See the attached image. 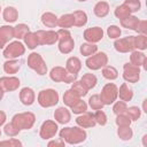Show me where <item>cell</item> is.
Listing matches in <instances>:
<instances>
[{"label":"cell","mask_w":147,"mask_h":147,"mask_svg":"<svg viewBox=\"0 0 147 147\" xmlns=\"http://www.w3.org/2000/svg\"><path fill=\"white\" fill-rule=\"evenodd\" d=\"M59 24L62 28H69V26H71L74 24V16L72 15H63L60 18Z\"/></svg>","instance_id":"26"},{"label":"cell","mask_w":147,"mask_h":147,"mask_svg":"<svg viewBox=\"0 0 147 147\" xmlns=\"http://www.w3.org/2000/svg\"><path fill=\"white\" fill-rule=\"evenodd\" d=\"M34 122V116L31 113H25V114H21V115H16L13 118V124L18 129H29L32 126Z\"/></svg>","instance_id":"2"},{"label":"cell","mask_w":147,"mask_h":147,"mask_svg":"<svg viewBox=\"0 0 147 147\" xmlns=\"http://www.w3.org/2000/svg\"><path fill=\"white\" fill-rule=\"evenodd\" d=\"M131 59H132V61H133L134 63H137V64H140V63H139V61H141V63H144V62H145V60H146L145 55H144L142 53H138V52H134V53L132 54Z\"/></svg>","instance_id":"44"},{"label":"cell","mask_w":147,"mask_h":147,"mask_svg":"<svg viewBox=\"0 0 147 147\" xmlns=\"http://www.w3.org/2000/svg\"><path fill=\"white\" fill-rule=\"evenodd\" d=\"M76 13H77V15L79 17H76L75 15H72L74 16V24H76V25L85 24L86 23V15H85V13H83V11H76Z\"/></svg>","instance_id":"34"},{"label":"cell","mask_w":147,"mask_h":147,"mask_svg":"<svg viewBox=\"0 0 147 147\" xmlns=\"http://www.w3.org/2000/svg\"><path fill=\"white\" fill-rule=\"evenodd\" d=\"M0 145H13V146H17V145H21V142L17 141V140L11 139L10 141H2V142H0Z\"/></svg>","instance_id":"48"},{"label":"cell","mask_w":147,"mask_h":147,"mask_svg":"<svg viewBox=\"0 0 147 147\" xmlns=\"http://www.w3.org/2000/svg\"><path fill=\"white\" fill-rule=\"evenodd\" d=\"M5 119H6V116H5V114L2 113V111H0V125L5 122Z\"/></svg>","instance_id":"49"},{"label":"cell","mask_w":147,"mask_h":147,"mask_svg":"<svg viewBox=\"0 0 147 147\" xmlns=\"http://www.w3.org/2000/svg\"><path fill=\"white\" fill-rule=\"evenodd\" d=\"M133 41H134V38L133 37H127L125 39H122V40H118L115 42V47L117 51H121V52H127V51H131L134 45H133Z\"/></svg>","instance_id":"11"},{"label":"cell","mask_w":147,"mask_h":147,"mask_svg":"<svg viewBox=\"0 0 147 147\" xmlns=\"http://www.w3.org/2000/svg\"><path fill=\"white\" fill-rule=\"evenodd\" d=\"M54 116L60 123H68L70 121V114L65 108H59L55 111Z\"/></svg>","instance_id":"17"},{"label":"cell","mask_w":147,"mask_h":147,"mask_svg":"<svg viewBox=\"0 0 147 147\" xmlns=\"http://www.w3.org/2000/svg\"><path fill=\"white\" fill-rule=\"evenodd\" d=\"M3 17L7 22H14L17 17V11L15 10V8L13 7H7L5 9V13H3Z\"/></svg>","instance_id":"22"},{"label":"cell","mask_w":147,"mask_h":147,"mask_svg":"<svg viewBox=\"0 0 147 147\" xmlns=\"http://www.w3.org/2000/svg\"><path fill=\"white\" fill-rule=\"evenodd\" d=\"M124 70H125V74H124V78L126 80H130V82H137L139 79V69L137 67H133L131 64H125L124 67Z\"/></svg>","instance_id":"12"},{"label":"cell","mask_w":147,"mask_h":147,"mask_svg":"<svg viewBox=\"0 0 147 147\" xmlns=\"http://www.w3.org/2000/svg\"><path fill=\"white\" fill-rule=\"evenodd\" d=\"M124 6H126L130 11H137L140 8V2L138 0H126Z\"/></svg>","instance_id":"32"},{"label":"cell","mask_w":147,"mask_h":147,"mask_svg":"<svg viewBox=\"0 0 147 147\" xmlns=\"http://www.w3.org/2000/svg\"><path fill=\"white\" fill-rule=\"evenodd\" d=\"M72 91H74L78 96H80V95H85V94H86L87 88H86L82 83H76V84H74V86H72Z\"/></svg>","instance_id":"30"},{"label":"cell","mask_w":147,"mask_h":147,"mask_svg":"<svg viewBox=\"0 0 147 147\" xmlns=\"http://www.w3.org/2000/svg\"><path fill=\"white\" fill-rule=\"evenodd\" d=\"M90 105H91V107H92L93 109H100V108H102V106H103V103L101 102L99 95H93V96L90 99Z\"/></svg>","instance_id":"37"},{"label":"cell","mask_w":147,"mask_h":147,"mask_svg":"<svg viewBox=\"0 0 147 147\" xmlns=\"http://www.w3.org/2000/svg\"><path fill=\"white\" fill-rule=\"evenodd\" d=\"M71 107H72V111H74L75 114L84 113V111L86 110V105H85L83 101H80V100H78V101H77L75 105H72Z\"/></svg>","instance_id":"38"},{"label":"cell","mask_w":147,"mask_h":147,"mask_svg":"<svg viewBox=\"0 0 147 147\" xmlns=\"http://www.w3.org/2000/svg\"><path fill=\"white\" fill-rule=\"evenodd\" d=\"M2 93H3V92H2V91H1V88H0V99L2 98Z\"/></svg>","instance_id":"50"},{"label":"cell","mask_w":147,"mask_h":147,"mask_svg":"<svg viewBox=\"0 0 147 147\" xmlns=\"http://www.w3.org/2000/svg\"><path fill=\"white\" fill-rule=\"evenodd\" d=\"M122 24L126 28H130V29H134L136 30V26H138L139 24V21L136 18V17H130V16H126L124 18H122Z\"/></svg>","instance_id":"24"},{"label":"cell","mask_w":147,"mask_h":147,"mask_svg":"<svg viewBox=\"0 0 147 147\" xmlns=\"http://www.w3.org/2000/svg\"><path fill=\"white\" fill-rule=\"evenodd\" d=\"M117 95V88L114 84H108L103 87L102 90V93L100 95V100L102 103H106V105H109L111 102H114L115 98Z\"/></svg>","instance_id":"4"},{"label":"cell","mask_w":147,"mask_h":147,"mask_svg":"<svg viewBox=\"0 0 147 147\" xmlns=\"http://www.w3.org/2000/svg\"><path fill=\"white\" fill-rule=\"evenodd\" d=\"M15 80H17L16 78H1L0 79V87H2L5 91H10V90H15L20 83H14Z\"/></svg>","instance_id":"14"},{"label":"cell","mask_w":147,"mask_h":147,"mask_svg":"<svg viewBox=\"0 0 147 147\" xmlns=\"http://www.w3.org/2000/svg\"><path fill=\"white\" fill-rule=\"evenodd\" d=\"M24 38H25V42H26V45H28L29 48H34L37 46L38 41H37V38H36V34L34 33H29L28 32L24 36Z\"/></svg>","instance_id":"28"},{"label":"cell","mask_w":147,"mask_h":147,"mask_svg":"<svg viewBox=\"0 0 147 147\" xmlns=\"http://www.w3.org/2000/svg\"><path fill=\"white\" fill-rule=\"evenodd\" d=\"M29 65L31 68H33L36 71L39 72V75H44L46 72V65L44 64L41 57L39 56V54L32 53L29 57Z\"/></svg>","instance_id":"6"},{"label":"cell","mask_w":147,"mask_h":147,"mask_svg":"<svg viewBox=\"0 0 147 147\" xmlns=\"http://www.w3.org/2000/svg\"><path fill=\"white\" fill-rule=\"evenodd\" d=\"M134 40L137 41V47H139L141 49H144L146 47V38H145V36H140Z\"/></svg>","instance_id":"47"},{"label":"cell","mask_w":147,"mask_h":147,"mask_svg":"<svg viewBox=\"0 0 147 147\" xmlns=\"http://www.w3.org/2000/svg\"><path fill=\"white\" fill-rule=\"evenodd\" d=\"M77 123L83 127H87V126H93L95 124V119H94V116H92L91 114H86L84 116L78 117Z\"/></svg>","instance_id":"16"},{"label":"cell","mask_w":147,"mask_h":147,"mask_svg":"<svg viewBox=\"0 0 147 147\" xmlns=\"http://www.w3.org/2000/svg\"><path fill=\"white\" fill-rule=\"evenodd\" d=\"M56 131H57V125L51 121H47L41 126L40 136L42 137V139H48V138H52L56 133Z\"/></svg>","instance_id":"10"},{"label":"cell","mask_w":147,"mask_h":147,"mask_svg":"<svg viewBox=\"0 0 147 147\" xmlns=\"http://www.w3.org/2000/svg\"><path fill=\"white\" fill-rule=\"evenodd\" d=\"M118 136H119L123 140H127V139H131V137H132V131L130 130L129 126H121V129H118Z\"/></svg>","instance_id":"29"},{"label":"cell","mask_w":147,"mask_h":147,"mask_svg":"<svg viewBox=\"0 0 147 147\" xmlns=\"http://www.w3.org/2000/svg\"><path fill=\"white\" fill-rule=\"evenodd\" d=\"M18 68H20V65H18L17 62L10 61V62L5 63V70H6V72H8V74H14V72H16V70H17Z\"/></svg>","instance_id":"35"},{"label":"cell","mask_w":147,"mask_h":147,"mask_svg":"<svg viewBox=\"0 0 147 147\" xmlns=\"http://www.w3.org/2000/svg\"><path fill=\"white\" fill-rule=\"evenodd\" d=\"M108 34H109L110 38H117V37L121 34V30H119L117 26H115V25L109 26V29H108Z\"/></svg>","instance_id":"46"},{"label":"cell","mask_w":147,"mask_h":147,"mask_svg":"<svg viewBox=\"0 0 147 147\" xmlns=\"http://www.w3.org/2000/svg\"><path fill=\"white\" fill-rule=\"evenodd\" d=\"M108 9H109L108 5H107L106 2H103V1H101V2H98L96 6L94 7V13H95L98 16L103 17V16H106V15L108 14Z\"/></svg>","instance_id":"19"},{"label":"cell","mask_w":147,"mask_h":147,"mask_svg":"<svg viewBox=\"0 0 147 147\" xmlns=\"http://www.w3.org/2000/svg\"><path fill=\"white\" fill-rule=\"evenodd\" d=\"M23 53H24V47H23V45H22L21 42L16 41V42L10 44V45L6 48L3 55H5L6 57H16V56L22 55Z\"/></svg>","instance_id":"9"},{"label":"cell","mask_w":147,"mask_h":147,"mask_svg":"<svg viewBox=\"0 0 147 147\" xmlns=\"http://www.w3.org/2000/svg\"><path fill=\"white\" fill-rule=\"evenodd\" d=\"M61 138L65 139L69 144H78L85 140L86 133L79 127H65L61 131Z\"/></svg>","instance_id":"1"},{"label":"cell","mask_w":147,"mask_h":147,"mask_svg":"<svg viewBox=\"0 0 147 147\" xmlns=\"http://www.w3.org/2000/svg\"><path fill=\"white\" fill-rule=\"evenodd\" d=\"M0 134H1V131H0Z\"/></svg>","instance_id":"51"},{"label":"cell","mask_w":147,"mask_h":147,"mask_svg":"<svg viewBox=\"0 0 147 147\" xmlns=\"http://www.w3.org/2000/svg\"><path fill=\"white\" fill-rule=\"evenodd\" d=\"M0 37L5 41H7L8 39L14 37V29L11 26H2L0 29Z\"/></svg>","instance_id":"23"},{"label":"cell","mask_w":147,"mask_h":147,"mask_svg":"<svg viewBox=\"0 0 147 147\" xmlns=\"http://www.w3.org/2000/svg\"><path fill=\"white\" fill-rule=\"evenodd\" d=\"M67 68L69 69V71L71 72V74H74V75H76V72L80 69V62H79V60L77 59V57H70L69 60H68V62H67Z\"/></svg>","instance_id":"18"},{"label":"cell","mask_w":147,"mask_h":147,"mask_svg":"<svg viewBox=\"0 0 147 147\" xmlns=\"http://www.w3.org/2000/svg\"><path fill=\"white\" fill-rule=\"evenodd\" d=\"M78 95L74 92V91H67V93L64 94V96H63V100H64V102L68 105V106H72V105H75L77 101H78Z\"/></svg>","instance_id":"20"},{"label":"cell","mask_w":147,"mask_h":147,"mask_svg":"<svg viewBox=\"0 0 147 147\" xmlns=\"http://www.w3.org/2000/svg\"><path fill=\"white\" fill-rule=\"evenodd\" d=\"M57 100H59V95L53 90L41 91V93L39 94V103L42 107H51L57 103Z\"/></svg>","instance_id":"3"},{"label":"cell","mask_w":147,"mask_h":147,"mask_svg":"<svg viewBox=\"0 0 147 147\" xmlns=\"http://www.w3.org/2000/svg\"><path fill=\"white\" fill-rule=\"evenodd\" d=\"M130 118L129 117H126V116H123V115H121V116H118L117 117V121H116V123L119 125V126H129L130 125Z\"/></svg>","instance_id":"45"},{"label":"cell","mask_w":147,"mask_h":147,"mask_svg":"<svg viewBox=\"0 0 147 147\" xmlns=\"http://www.w3.org/2000/svg\"><path fill=\"white\" fill-rule=\"evenodd\" d=\"M57 34L62 36L61 37V42H60V51L62 53H69L74 48V40L71 39L70 33L68 31L60 30Z\"/></svg>","instance_id":"5"},{"label":"cell","mask_w":147,"mask_h":147,"mask_svg":"<svg viewBox=\"0 0 147 147\" xmlns=\"http://www.w3.org/2000/svg\"><path fill=\"white\" fill-rule=\"evenodd\" d=\"M21 100L24 105H31L34 100V93L31 88H23L21 92Z\"/></svg>","instance_id":"15"},{"label":"cell","mask_w":147,"mask_h":147,"mask_svg":"<svg viewBox=\"0 0 147 147\" xmlns=\"http://www.w3.org/2000/svg\"><path fill=\"white\" fill-rule=\"evenodd\" d=\"M94 119H95L99 124H101V125L106 124V122H107V117H106L105 113L101 111V110H98V111L95 113V115H94Z\"/></svg>","instance_id":"41"},{"label":"cell","mask_w":147,"mask_h":147,"mask_svg":"<svg viewBox=\"0 0 147 147\" xmlns=\"http://www.w3.org/2000/svg\"><path fill=\"white\" fill-rule=\"evenodd\" d=\"M127 110V115H129V118L134 121L137 119L139 116H140V109L137 108V107H131L130 109H126Z\"/></svg>","instance_id":"40"},{"label":"cell","mask_w":147,"mask_h":147,"mask_svg":"<svg viewBox=\"0 0 147 147\" xmlns=\"http://www.w3.org/2000/svg\"><path fill=\"white\" fill-rule=\"evenodd\" d=\"M107 63V56L105 53H99L92 57H90L87 61H86V64L88 68L91 69H99L100 67L105 65Z\"/></svg>","instance_id":"7"},{"label":"cell","mask_w":147,"mask_h":147,"mask_svg":"<svg viewBox=\"0 0 147 147\" xmlns=\"http://www.w3.org/2000/svg\"><path fill=\"white\" fill-rule=\"evenodd\" d=\"M51 78H52L53 80H56V82L64 80V82L70 83V82H72V79H75V75L70 76L69 74L65 72L64 69H62V68H55V69H53L52 72H51Z\"/></svg>","instance_id":"8"},{"label":"cell","mask_w":147,"mask_h":147,"mask_svg":"<svg viewBox=\"0 0 147 147\" xmlns=\"http://www.w3.org/2000/svg\"><path fill=\"white\" fill-rule=\"evenodd\" d=\"M42 23H44L45 25H47V26L53 28V26L56 24V16H54V15L51 14V13H47V14H45V15L42 16Z\"/></svg>","instance_id":"25"},{"label":"cell","mask_w":147,"mask_h":147,"mask_svg":"<svg viewBox=\"0 0 147 147\" xmlns=\"http://www.w3.org/2000/svg\"><path fill=\"white\" fill-rule=\"evenodd\" d=\"M103 76L108 79H115L117 77V71L115 68L113 67H107L105 70H103Z\"/></svg>","instance_id":"36"},{"label":"cell","mask_w":147,"mask_h":147,"mask_svg":"<svg viewBox=\"0 0 147 147\" xmlns=\"http://www.w3.org/2000/svg\"><path fill=\"white\" fill-rule=\"evenodd\" d=\"M125 110H126V105H125V102H123V101L117 102V103L115 105V107H114V113L117 114V115L123 114Z\"/></svg>","instance_id":"42"},{"label":"cell","mask_w":147,"mask_h":147,"mask_svg":"<svg viewBox=\"0 0 147 147\" xmlns=\"http://www.w3.org/2000/svg\"><path fill=\"white\" fill-rule=\"evenodd\" d=\"M115 14H116V16L117 17H119L121 20L122 18H124V17H126V16H129L130 15V10L127 9V7L126 6H121V7H117V9H116V11H115Z\"/></svg>","instance_id":"33"},{"label":"cell","mask_w":147,"mask_h":147,"mask_svg":"<svg viewBox=\"0 0 147 147\" xmlns=\"http://www.w3.org/2000/svg\"><path fill=\"white\" fill-rule=\"evenodd\" d=\"M28 32H29L28 26H25L24 24H20V25H17V26L14 29V36H15L16 38H23Z\"/></svg>","instance_id":"27"},{"label":"cell","mask_w":147,"mask_h":147,"mask_svg":"<svg viewBox=\"0 0 147 147\" xmlns=\"http://www.w3.org/2000/svg\"><path fill=\"white\" fill-rule=\"evenodd\" d=\"M102 34H103L102 30L100 28L95 26V28H92V29L86 30L84 36H85V39L86 40L94 42V41H99L100 39H102Z\"/></svg>","instance_id":"13"},{"label":"cell","mask_w":147,"mask_h":147,"mask_svg":"<svg viewBox=\"0 0 147 147\" xmlns=\"http://www.w3.org/2000/svg\"><path fill=\"white\" fill-rule=\"evenodd\" d=\"M95 83H96V78H95V76L92 75V74L85 75V76L82 78V84H83L86 88H91V87H93V86L95 85Z\"/></svg>","instance_id":"21"},{"label":"cell","mask_w":147,"mask_h":147,"mask_svg":"<svg viewBox=\"0 0 147 147\" xmlns=\"http://www.w3.org/2000/svg\"><path fill=\"white\" fill-rule=\"evenodd\" d=\"M96 51V46L94 45H88V44H84L82 45L80 47V52L84 54V55H91L93 52Z\"/></svg>","instance_id":"39"},{"label":"cell","mask_w":147,"mask_h":147,"mask_svg":"<svg viewBox=\"0 0 147 147\" xmlns=\"http://www.w3.org/2000/svg\"><path fill=\"white\" fill-rule=\"evenodd\" d=\"M119 96H121L124 101H127V100H130V99L132 98V92H131V90H129V88L126 87V85H125V84H124V85H122V87H121Z\"/></svg>","instance_id":"31"},{"label":"cell","mask_w":147,"mask_h":147,"mask_svg":"<svg viewBox=\"0 0 147 147\" xmlns=\"http://www.w3.org/2000/svg\"><path fill=\"white\" fill-rule=\"evenodd\" d=\"M18 129L11 123V124H8V125H6V127H5V132L8 134V136H15V134H17L18 133Z\"/></svg>","instance_id":"43"}]
</instances>
